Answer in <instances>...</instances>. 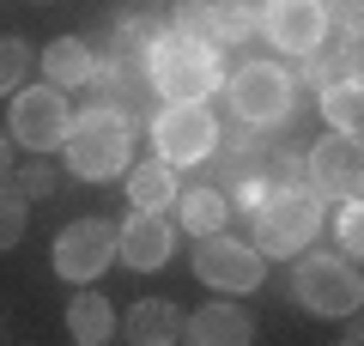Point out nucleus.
I'll use <instances>...</instances> for the list:
<instances>
[{
  "label": "nucleus",
  "instance_id": "obj_1",
  "mask_svg": "<svg viewBox=\"0 0 364 346\" xmlns=\"http://www.w3.org/2000/svg\"><path fill=\"white\" fill-rule=\"evenodd\" d=\"M140 67H146V85H152L164 103H207L213 91H225L219 43H207V37H182V31H158Z\"/></svg>",
  "mask_w": 364,
  "mask_h": 346
},
{
  "label": "nucleus",
  "instance_id": "obj_2",
  "mask_svg": "<svg viewBox=\"0 0 364 346\" xmlns=\"http://www.w3.org/2000/svg\"><path fill=\"white\" fill-rule=\"evenodd\" d=\"M61 152H67V170L85 177V182L122 177L128 158H134V115L122 110V103H91L85 115H73Z\"/></svg>",
  "mask_w": 364,
  "mask_h": 346
},
{
  "label": "nucleus",
  "instance_id": "obj_3",
  "mask_svg": "<svg viewBox=\"0 0 364 346\" xmlns=\"http://www.w3.org/2000/svg\"><path fill=\"white\" fill-rule=\"evenodd\" d=\"M255 219V249L261 256H298L322 231V201H316L304 182H273L255 206H243Z\"/></svg>",
  "mask_w": 364,
  "mask_h": 346
},
{
  "label": "nucleus",
  "instance_id": "obj_4",
  "mask_svg": "<svg viewBox=\"0 0 364 346\" xmlns=\"http://www.w3.org/2000/svg\"><path fill=\"white\" fill-rule=\"evenodd\" d=\"M225 98H231V115L243 128H279L298 103V79L279 61H249L225 79Z\"/></svg>",
  "mask_w": 364,
  "mask_h": 346
},
{
  "label": "nucleus",
  "instance_id": "obj_5",
  "mask_svg": "<svg viewBox=\"0 0 364 346\" xmlns=\"http://www.w3.org/2000/svg\"><path fill=\"white\" fill-rule=\"evenodd\" d=\"M291 292H298V304L310 316H352L364 304V280L346 256H304L298 273H291Z\"/></svg>",
  "mask_w": 364,
  "mask_h": 346
},
{
  "label": "nucleus",
  "instance_id": "obj_6",
  "mask_svg": "<svg viewBox=\"0 0 364 346\" xmlns=\"http://www.w3.org/2000/svg\"><path fill=\"white\" fill-rule=\"evenodd\" d=\"M152 152L164 164H207L219 152V122L207 115V103H164L152 115Z\"/></svg>",
  "mask_w": 364,
  "mask_h": 346
},
{
  "label": "nucleus",
  "instance_id": "obj_7",
  "mask_svg": "<svg viewBox=\"0 0 364 346\" xmlns=\"http://www.w3.org/2000/svg\"><path fill=\"white\" fill-rule=\"evenodd\" d=\"M73 128V110H67V91L61 85H18L13 91V140L25 152H55Z\"/></svg>",
  "mask_w": 364,
  "mask_h": 346
},
{
  "label": "nucleus",
  "instance_id": "obj_8",
  "mask_svg": "<svg viewBox=\"0 0 364 346\" xmlns=\"http://www.w3.org/2000/svg\"><path fill=\"white\" fill-rule=\"evenodd\" d=\"M195 273L207 285H219V292H255L267 280V261H261L255 243H237L225 231H207V237H195Z\"/></svg>",
  "mask_w": 364,
  "mask_h": 346
},
{
  "label": "nucleus",
  "instance_id": "obj_9",
  "mask_svg": "<svg viewBox=\"0 0 364 346\" xmlns=\"http://www.w3.org/2000/svg\"><path fill=\"white\" fill-rule=\"evenodd\" d=\"M358 182H364V146H358V134L328 128L322 140L310 146V194H316V201H358Z\"/></svg>",
  "mask_w": 364,
  "mask_h": 346
},
{
  "label": "nucleus",
  "instance_id": "obj_10",
  "mask_svg": "<svg viewBox=\"0 0 364 346\" xmlns=\"http://www.w3.org/2000/svg\"><path fill=\"white\" fill-rule=\"evenodd\" d=\"M261 31H267L273 49H286V55H310L328 43V13H322V0H267L261 6Z\"/></svg>",
  "mask_w": 364,
  "mask_h": 346
},
{
  "label": "nucleus",
  "instance_id": "obj_11",
  "mask_svg": "<svg viewBox=\"0 0 364 346\" xmlns=\"http://www.w3.org/2000/svg\"><path fill=\"white\" fill-rule=\"evenodd\" d=\"M109 256H116V231L104 225V219H73V225L55 237V273L61 280H97V273L109 268Z\"/></svg>",
  "mask_w": 364,
  "mask_h": 346
},
{
  "label": "nucleus",
  "instance_id": "obj_12",
  "mask_svg": "<svg viewBox=\"0 0 364 346\" xmlns=\"http://www.w3.org/2000/svg\"><path fill=\"white\" fill-rule=\"evenodd\" d=\"M170 243H176V231H170L164 213H140L134 206V219L116 231V261H128L134 273H152L170 261Z\"/></svg>",
  "mask_w": 364,
  "mask_h": 346
},
{
  "label": "nucleus",
  "instance_id": "obj_13",
  "mask_svg": "<svg viewBox=\"0 0 364 346\" xmlns=\"http://www.w3.org/2000/svg\"><path fill=\"white\" fill-rule=\"evenodd\" d=\"M249 334H255V322L237 304H207L182 322V340H195V346H243Z\"/></svg>",
  "mask_w": 364,
  "mask_h": 346
},
{
  "label": "nucleus",
  "instance_id": "obj_14",
  "mask_svg": "<svg viewBox=\"0 0 364 346\" xmlns=\"http://www.w3.org/2000/svg\"><path fill=\"white\" fill-rule=\"evenodd\" d=\"M91 67H97V55H91V43H79V37H55L49 49L37 55V73L49 79V85H61V91L85 85Z\"/></svg>",
  "mask_w": 364,
  "mask_h": 346
},
{
  "label": "nucleus",
  "instance_id": "obj_15",
  "mask_svg": "<svg viewBox=\"0 0 364 346\" xmlns=\"http://www.w3.org/2000/svg\"><path fill=\"white\" fill-rule=\"evenodd\" d=\"M122 334H128L134 346H170V340H182V316H176V304H164V298H146V304L128 310Z\"/></svg>",
  "mask_w": 364,
  "mask_h": 346
},
{
  "label": "nucleus",
  "instance_id": "obj_16",
  "mask_svg": "<svg viewBox=\"0 0 364 346\" xmlns=\"http://www.w3.org/2000/svg\"><path fill=\"white\" fill-rule=\"evenodd\" d=\"M128 201L140 213H170V201H176V164H164L158 152H152V164H134L128 170Z\"/></svg>",
  "mask_w": 364,
  "mask_h": 346
},
{
  "label": "nucleus",
  "instance_id": "obj_17",
  "mask_svg": "<svg viewBox=\"0 0 364 346\" xmlns=\"http://www.w3.org/2000/svg\"><path fill=\"white\" fill-rule=\"evenodd\" d=\"M176 219L182 231H195V237H207V231H225V219H231V194L225 189H176Z\"/></svg>",
  "mask_w": 364,
  "mask_h": 346
},
{
  "label": "nucleus",
  "instance_id": "obj_18",
  "mask_svg": "<svg viewBox=\"0 0 364 346\" xmlns=\"http://www.w3.org/2000/svg\"><path fill=\"white\" fill-rule=\"evenodd\" d=\"M67 334H73L79 346H104L109 334H116V310H109V298L79 292L73 304H67Z\"/></svg>",
  "mask_w": 364,
  "mask_h": 346
},
{
  "label": "nucleus",
  "instance_id": "obj_19",
  "mask_svg": "<svg viewBox=\"0 0 364 346\" xmlns=\"http://www.w3.org/2000/svg\"><path fill=\"white\" fill-rule=\"evenodd\" d=\"M322 115H328V128L358 134V122H364V85H358V73H340V79L322 85Z\"/></svg>",
  "mask_w": 364,
  "mask_h": 346
},
{
  "label": "nucleus",
  "instance_id": "obj_20",
  "mask_svg": "<svg viewBox=\"0 0 364 346\" xmlns=\"http://www.w3.org/2000/svg\"><path fill=\"white\" fill-rule=\"evenodd\" d=\"M261 13H255V0H207V37L213 43H243L255 37Z\"/></svg>",
  "mask_w": 364,
  "mask_h": 346
},
{
  "label": "nucleus",
  "instance_id": "obj_21",
  "mask_svg": "<svg viewBox=\"0 0 364 346\" xmlns=\"http://www.w3.org/2000/svg\"><path fill=\"white\" fill-rule=\"evenodd\" d=\"M31 67H37V55H31L25 43H18V37H0V98H13V91L31 79Z\"/></svg>",
  "mask_w": 364,
  "mask_h": 346
},
{
  "label": "nucleus",
  "instance_id": "obj_22",
  "mask_svg": "<svg viewBox=\"0 0 364 346\" xmlns=\"http://www.w3.org/2000/svg\"><path fill=\"white\" fill-rule=\"evenodd\" d=\"M31 213H25V194L13 189V182H0V249H13L18 237H25Z\"/></svg>",
  "mask_w": 364,
  "mask_h": 346
},
{
  "label": "nucleus",
  "instance_id": "obj_23",
  "mask_svg": "<svg viewBox=\"0 0 364 346\" xmlns=\"http://www.w3.org/2000/svg\"><path fill=\"white\" fill-rule=\"evenodd\" d=\"M334 231H340V243H346L352 256H358V249H364V206H358V201H340Z\"/></svg>",
  "mask_w": 364,
  "mask_h": 346
},
{
  "label": "nucleus",
  "instance_id": "obj_24",
  "mask_svg": "<svg viewBox=\"0 0 364 346\" xmlns=\"http://www.w3.org/2000/svg\"><path fill=\"white\" fill-rule=\"evenodd\" d=\"M170 31H182V37H207V0H176V25H170Z\"/></svg>",
  "mask_w": 364,
  "mask_h": 346
},
{
  "label": "nucleus",
  "instance_id": "obj_25",
  "mask_svg": "<svg viewBox=\"0 0 364 346\" xmlns=\"http://www.w3.org/2000/svg\"><path fill=\"white\" fill-rule=\"evenodd\" d=\"M322 13H328L334 31H352L358 37V0H322Z\"/></svg>",
  "mask_w": 364,
  "mask_h": 346
},
{
  "label": "nucleus",
  "instance_id": "obj_26",
  "mask_svg": "<svg viewBox=\"0 0 364 346\" xmlns=\"http://www.w3.org/2000/svg\"><path fill=\"white\" fill-rule=\"evenodd\" d=\"M18 189H25V194H43V189H49V170H25V177H18Z\"/></svg>",
  "mask_w": 364,
  "mask_h": 346
},
{
  "label": "nucleus",
  "instance_id": "obj_27",
  "mask_svg": "<svg viewBox=\"0 0 364 346\" xmlns=\"http://www.w3.org/2000/svg\"><path fill=\"white\" fill-rule=\"evenodd\" d=\"M0 182H13V134H0Z\"/></svg>",
  "mask_w": 364,
  "mask_h": 346
}]
</instances>
